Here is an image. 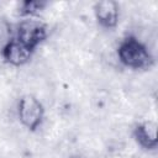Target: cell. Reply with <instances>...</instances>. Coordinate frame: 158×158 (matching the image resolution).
Masks as SVG:
<instances>
[{
  "mask_svg": "<svg viewBox=\"0 0 158 158\" xmlns=\"http://www.w3.org/2000/svg\"><path fill=\"white\" fill-rule=\"evenodd\" d=\"M118 60L132 69H148L153 64V58L148 47L136 37H126L117 49Z\"/></svg>",
  "mask_w": 158,
  "mask_h": 158,
  "instance_id": "1",
  "label": "cell"
},
{
  "mask_svg": "<svg viewBox=\"0 0 158 158\" xmlns=\"http://www.w3.org/2000/svg\"><path fill=\"white\" fill-rule=\"evenodd\" d=\"M17 115L20 122L28 128L30 131H35L41 126L44 109L42 102L33 95L26 94L22 95L17 104Z\"/></svg>",
  "mask_w": 158,
  "mask_h": 158,
  "instance_id": "2",
  "label": "cell"
},
{
  "mask_svg": "<svg viewBox=\"0 0 158 158\" xmlns=\"http://www.w3.org/2000/svg\"><path fill=\"white\" fill-rule=\"evenodd\" d=\"M16 40L35 49L47 37V27L38 20H23L17 25Z\"/></svg>",
  "mask_w": 158,
  "mask_h": 158,
  "instance_id": "3",
  "label": "cell"
},
{
  "mask_svg": "<svg viewBox=\"0 0 158 158\" xmlns=\"http://www.w3.org/2000/svg\"><path fill=\"white\" fill-rule=\"evenodd\" d=\"M33 49L19 40H10L1 49L4 60L14 67H21L30 62Z\"/></svg>",
  "mask_w": 158,
  "mask_h": 158,
  "instance_id": "4",
  "label": "cell"
},
{
  "mask_svg": "<svg viewBox=\"0 0 158 158\" xmlns=\"http://www.w3.org/2000/svg\"><path fill=\"white\" fill-rule=\"evenodd\" d=\"M95 17L104 28H114L118 22V5L112 0L99 1L94 5Z\"/></svg>",
  "mask_w": 158,
  "mask_h": 158,
  "instance_id": "5",
  "label": "cell"
},
{
  "mask_svg": "<svg viewBox=\"0 0 158 158\" xmlns=\"http://www.w3.org/2000/svg\"><path fill=\"white\" fill-rule=\"evenodd\" d=\"M133 136L141 147L154 149L157 147V123L154 121H144L137 125Z\"/></svg>",
  "mask_w": 158,
  "mask_h": 158,
  "instance_id": "6",
  "label": "cell"
},
{
  "mask_svg": "<svg viewBox=\"0 0 158 158\" xmlns=\"http://www.w3.org/2000/svg\"><path fill=\"white\" fill-rule=\"evenodd\" d=\"M46 6L42 1H22L19 6V15L20 16H33L43 10Z\"/></svg>",
  "mask_w": 158,
  "mask_h": 158,
  "instance_id": "7",
  "label": "cell"
}]
</instances>
